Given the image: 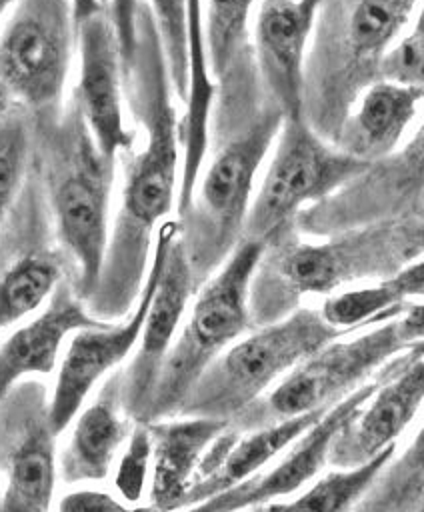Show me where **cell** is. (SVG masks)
Returning <instances> with one entry per match:
<instances>
[{"label": "cell", "instance_id": "1", "mask_svg": "<svg viewBox=\"0 0 424 512\" xmlns=\"http://www.w3.org/2000/svg\"><path fill=\"white\" fill-rule=\"evenodd\" d=\"M120 42L124 92L144 130L142 150L122 154L120 208L108 242L102 276L92 300L106 316L124 312L142 292V276L154 234L178 208L180 132L170 74L150 2L108 4Z\"/></svg>", "mask_w": 424, "mask_h": 512}, {"label": "cell", "instance_id": "2", "mask_svg": "<svg viewBox=\"0 0 424 512\" xmlns=\"http://www.w3.org/2000/svg\"><path fill=\"white\" fill-rule=\"evenodd\" d=\"M220 86L218 122L230 138L218 146L180 220V240L196 286L238 248L256 170L286 120L264 92L254 60H240Z\"/></svg>", "mask_w": 424, "mask_h": 512}, {"label": "cell", "instance_id": "3", "mask_svg": "<svg viewBox=\"0 0 424 512\" xmlns=\"http://www.w3.org/2000/svg\"><path fill=\"white\" fill-rule=\"evenodd\" d=\"M296 228L266 244L250 288V314L278 322L292 314L300 296L326 294L360 280H388L424 256V212L370 224L308 242Z\"/></svg>", "mask_w": 424, "mask_h": 512}, {"label": "cell", "instance_id": "4", "mask_svg": "<svg viewBox=\"0 0 424 512\" xmlns=\"http://www.w3.org/2000/svg\"><path fill=\"white\" fill-rule=\"evenodd\" d=\"M416 4L320 2L304 66V120L336 144L362 94L382 80V60Z\"/></svg>", "mask_w": 424, "mask_h": 512}, {"label": "cell", "instance_id": "5", "mask_svg": "<svg viewBox=\"0 0 424 512\" xmlns=\"http://www.w3.org/2000/svg\"><path fill=\"white\" fill-rule=\"evenodd\" d=\"M40 128L56 236L78 268L80 294L94 296L110 242L114 162L100 152L74 96L58 120Z\"/></svg>", "mask_w": 424, "mask_h": 512}, {"label": "cell", "instance_id": "6", "mask_svg": "<svg viewBox=\"0 0 424 512\" xmlns=\"http://www.w3.org/2000/svg\"><path fill=\"white\" fill-rule=\"evenodd\" d=\"M322 312L298 308L266 324L220 354L190 390L180 410L186 416L228 420L250 406L280 374L342 336Z\"/></svg>", "mask_w": 424, "mask_h": 512}, {"label": "cell", "instance_id": "7", "mask_svg": "<svg viewBox=\"0 0 424 512\" xmlns=\"http://www.w3.org/2000/svg\"><path fill=\"white\" fill-rule=\"evenodd\" d=\"M264 252V242L240 240L224 268L202 284L192 312L164 360L148 422L178 412L222 348L250 326L248 298Z\"/></svg>", "mask_w": 424, "mask_h": 512}, {"label": "cell", "instance_id": "8", "mask_svg": "<svg viewBox=\"0 0 424 512\" xmlns=\"http://www.w3.org/2000/svg\"><path fill=\"white\" fill-rule=\"evenodd\" d=\"M370 166L322 140L304 116L286 118L272 162L250 204L242 240L272 242L296 228L306 204L330 198Z\"/></svg>", "mask_w": 424, "mask_h": 512}, {"label": "cell", "instance_id": "9", "mask_svg": "<svg viewBox=\"0 0 424 512\" xmlns=\"http://www.w3.org/2000/svg\"><path fill=\"white\" fill-rule=\"evenodd\" d=\"M74 42V4L16 2L6 18L0 44L2 102L40 114L42 124L58 120Z\"/></svg>", "mask_w": 424, "mask_h": 512}, {"label": "cell", "instance_id": "10", "mask_svg": "<svg viewBox=\"0 0 424 512\" xmlns=\"http://www.w3.org/2000/svg\"><path fill=\"white\" fill-rule=\"evenodd\" d=\"M424 196V122L410 142L330 198L312 204L296 218V230L330 238L370 224L420 214Z\"/></svg>", "mask_w": 424, "mask_h": 512}, {"label": "cell", "instance_id": "11", "mask_svg": "<svg viewBox=\"0 0 424 512\" xmlns=\"http://www.w3.org/2000/svg\"><path fill=\"white\" fill-rule=\"evenodd\" d=\"M180 220H166L158 228L154 256L142 284V292L128 320L120 324H108L102 328H86L74 334L70 340L54 384L52 398L48 402V414L54 434L64 432L74 420L76 412L84 404L92 386L118 362H122L134 344L140 340L150 304L158 290L170 248L180 236Z\"/></svg>", "mask_w": 424, "mask_h": 512}, {"label": "cell", "instance_id": "12", "mask_svg": "<svg viewBox=\"0 0 424 512\" xmlns=\"http://www.w3.org/2000/svg\"><path fill=\"white\" fill-rule=\"evenodd\" d=\"M416 346V344H414ZM412 346L402 338L396 318L344 342H330L298 364L268 396L266 408L276 422L334 406L390 358Z\"/></svg>", "mask_w": 424, "mask_h": 512}, {"label": "cell", "instance_id": "13", "mask_svg": "<svg viewBox=\"0 0 424 512\" xmlns=\"http://www.w3.org/2000/svg\"><path fill=\"white\" fill-rule=\"evenodd\" d=\"M74 24L80 52L74 98L100 152L116 162L136 144V134L124 124V74L118 32L106 2H76Z\"/></svg>", "mask_w": 424, "mask_h": 512}, {"label": "cell", "instance_id": "14", "mask_svg": "<svg viewBox=\"0 0 424 512\" xmlns=\"http://www.w3.org/2000/svg\"><path fill=\"white\" fill-rule=\"evenodd\" d=\"M54 430L38 382L2 396V512H50L56 480Z\"/></svg>", "mask_w": 424, "mask_h": 512}, {"label": "cell", "instance_id": "15", "mask_svg": "<svg viewBox=\"0 0 424 512\" xmlns=\"http://www.w3.org/2000/svg\"><path fill=\"white\" fill-rule=\"evenodd\" d=\"M424 402V342L388 362L386 378L360 414L338 434L330 460L346 470L356 468L390 446L414 420Z\"/></svg>", "mask_w": 424, "mask_h": 512}, {"label": "cell", "instance_id": "16", "mask_svg": "<svg viewBox=\"0 0 424 512\" xmlns=\"http://www.w3.org/2000/svg\"><path fill=\"white\" fill-rule=\"evenodd\" d=\"M320 2L270 0L258 6L254 24V60L268 98L284 118L304 116L306 44Z\"/></svg>", "mask_w": 424, "mask_h": 512}, {"label": "cell", "instance_id": "17", "mask_svg": "<svg viewBox=\"0 0 424 512\" xmlns=\"http://www.w3.org/2000/svg\"><path fill=\"white\" fill-rule=\"evenodd\" d=\"M194 286L196 280L178 236L170 248L158 290L150 304L138 352L122 380L124 410L138 422H148L164 360L172 350L176 328Z\"/></svg>", "mask_w": 424, "mask_h": 512}, {"label": "cell", "instance_id": "18", "mask_svg": "<svg viewBox=\"0 0 424 512\" xmlns=\"http://www.w3.org/2000/svg\"><path fill=\"white\" fill-rule=\"evenodd\" d=\"M328 408L268 424L266 428H260L244 438L230 430L220 434L206 450L180 508L200 504L212 496L240 486L242 482L250 480L252 474L256 476V472L268 460H272L278 452L306 434Z\"/></svg>", "mask_w": 424, "mask_h": 512}, {"label": "cell", "instance_id": "19", "mask_svg": "<svg viewBox=\"0 0 424 512\" xmlns=\"http://www.w3.org/2000/svg\"><path fill=\"white\" fill-rule=\"evenodd\" d=\"M388 364L378 370L374 380H368L358 390L330 406L324 416L298 438L286 458L270 472L258 474L242 484V496L246 506L268 504L272 498L288 496L304 486L318 470L330 460V450L338 434L360 414L370 402L386 378Z\"/></svg>", "mask_w": 424, "mask_h": 512}, {"label": "cell", "instance_id": "20", "mask_svg": "<svg viewBox=\"0 0 424 512\" xmlns=\"http://www.w3.org/2000/svg\"><path fill=\"white\" fill-rule=\"evenodd\" d=\"M108 324L110 322L92 318L72 288L60 282L48 308L4 340L0 354L2 396H6L24 376L50 374L58 364L60 346L70 332L102 328Z\"/></svg>", "mask_w": 424, "mask_h": 512}, {"label": "cell", "instance_id": "21", "mask_svg": "<svg viewBox=\"0 0 424 512\" xmlns=\"http://www.w3.org/2000/svg\"><path fill=\"white\" fill-rule=\"evenodd\" d=\"M148 424L154 442L150 504L160 512H170L182 506L206 450L228 430L230 422L188 416L182 420Z\"/></svg>", "mask_w": 424, "mask_h": 512}, {"label": "cell", "instance_id": "22", "mask_svg": "<svg viewBox=\"0 0 424 512\" xmlns=\"http://www.w3.org/2000/svg\"><path fill=\"white\" fill-rule=\"evenodd\" d=\"M420 100H424V90L420 88L388 80L372 84L344 122L334 146L366 164L388 158L416 116Z\"/></svg>", "mask_w": 424, "mask_h": 512}, {"label": "cell", "instance_id": "23", "mask_svg": "<svg viewBox=\"0 0 424 512\" xmlns=\"http://www.w3.org/2000/svg\"><path fill=\"white\" fill-rule=\"evenodd\" d=\"M122 410V382L114 376L76 420L62 456V474L68 482L106 478L120 444L132 432Z\"/></svg>", "mask_w": 424, "mask_h": 512}, {"label": "cell", "instance_id": "24", "mask_svg": "<svg viewBox=\"0 0 424 512\" xmlns=\"http://www.w3.org/2000/svg\"><path fill=\"white\" fill-rule=\"evenodd\" d=\"M202 10L204 4H188V28H190V84L186 94V114L178 124L180 148H182V170L178 188V220L188 212L198 178L208 152V124L214 102V82L208 76V56L204 48L202 32Z\"/></svg>", "mask_w": 424, "mask_h": 512}, {"label": "cell", "instance_id": "25", "mask_svg": "<svg viewBox=\"0 0 424 512\" xmlns=\"http://www.w3.org/2000/svg\"><path fill=\"white\" fill-rule=\"evenodd\" d=\"M394 448L396 446H390L362 466L326 474L302 496L290 502L260 504L254 506L252 512H348L364 498L380 472L388 466Z\"/></svg>", "mask_w": 424, "mask_h": 512}, {"label": "cell", "instance_id": "26", "mask_svg": "<svg viewBox=\"0 0 424 512\" xmlns=\"http://www.w3.org/2000/svg\"><path fill=\"white\" fill-rule=\"evenodd\" d=\"M424 506V424L396 462L380 472L376 482L352 512H420Z\"/></svg>", "mask_w": 424, "mask_h": 512}, {"label": "cell", "instance_id": "27", "mask_svg": "<svg viewBox=\"0 0 424 512\" xmlns=\"http://www.w3.org/2000/svg\"><path fill=\"white\" fill-rule=\"evenodd\" d=\"M60 284V266L50 254L20 256L4 270L0 288L2 326H10L34 312Z\"/></svg>", "mask_w": 424, "mask_h": 512}, {"label": "cell", "instance_id": "28", "mask_svg": "<svg viewBox=\"0 0 424 512\" xmlns=\"http://www.w3.org/2000/svg\"><path fill=\"white\" fill-rule=\"evenodd\" d=\"M206 10V52L216 80H222L238 56L248 48L246 22L252 4L208 2Z\"/></svg>", "mask_w": 424, "mask_h": 512}, {"label": "cell", "instance_id": "29", "mask_svg": "<svg viewBox=\"0 0 424 512\" xmlns=\"http://www.w3.org/2000/svg\"><path fill=\"white\" fill-rule=\"evenodd\" d=\"M30 128L26 110L18 104L2 102L0 128V206L2 218L14 206L24 184L30 160Z\"/></svg>", "mask_w": 424, "mask_h": 512}, {"label": "cell", "instance_id": "30", "mask_svg": "<svg viewBox=\"0 0 424 512\" xmlns=\"http://www.w3.org/2000/svg\"><path fill=\"white\" fill-rule=\"evenodd\" d=\"M170 74L174 92L186 100L190 84V28L188 4L182 2H150Z\"/></svg>", "mask_w": 424, "mask_h": 512}, {"label": "cell", "instance_id": "31", "mask_svg": "<svg viewBox=\"0 0 424 512\" xmlns=\"http://www.w3.org/2000/svg\"><path fill=\"white\" fill-rule=\"evenodd\" d=\"M154 442L148 422H138L126 442V450L120 456L114 472V486L120 498L128 504H136L142 498L148 472L152 466Z\"/></svg>", "mask_w": 424, "mask_h": 512}, {"label": "cell", "instance_id": "32", "mask_svg": "<svg viewBox=\"0 0 424 512\" xmlns=\"http://www.w3.org/2000/svg\"><path fill=\"white\" fill-rule=\"evenodd\" d=\"M112 494L98 490H74L58 502V512H160L156 506H126Z\"/></svg>", "mask_w": 424, "mask_h": 512}, {"label": "cell", "instance_id": "33", "mask_svg": "<svg viewBox=\"0 0 424 512\" xmlns=\"http://www.w3.org/2000/svg\"><path fill=\"white\" fill-rule=\"evenodd\" d=\"M380 282L388 288L396 304H404L410 296H424V258L412 262L396 276Z\"/></svg>", "mask_w": 424, "mask_h": 512}, {"label": "cell", "instance_id": "34", "mask_svg": "<svg viewBox=\"0 0 424 512\" xmlns=\"http://www.w3.org/2000/svg\"><path fill=\"white\" fill-rule=\"evenodd\" d=\"M396 322L402 338L410 346L424 342V304H406Z\"/></svg>", "mask_w": 424, "mask_h": 512}, {"label": "cell", "instance_id": "35", "mask_svg": "<svg viewBox=\"0 0 424 512\" xmlns=\"http://www.w3.org/2000/svg\"><path fill=\"white\" fill-rule=\"evenodd\" d=\"M414 34H418V36H424V4L420 6V12H418V16H416V24H414V30H412Z\"/></svg>", "mask_w": 424, "mask_h": 512}, {"label": "cell", "instance_id": "36", "mask_svg": "<svg viewBox=\"0 0 424 512\" xmlns=\"http://www.w3.org/2000/svg\"><path fill=\"white\" fill-rule=\"evenodd\" d=\"M184 512H202V510H200V506L196 504V506H190V508H186Z\"/></svg>", "mask_w": 424, "mask_h": 512}, {"label": "cell", "instance_id": "37", "mask_svg": "<svg viewBox=\"0 0 424 512\" xmlns=\"http://www.w3.org/2000/svg\"><path fill=\"white\" fill-rule=\"evenodd\" d=\"M420 212H424V196H422V200H420Z\"/></svg>", "mask_w": 424, "mask_h": 512}, {"label": "cell", "instance_id": "38", "mask_svg": "<svg viewBox=\"0 0 424 512\" xmlns=\"http://www.w3.org/2000/svg\"><path fill=\"white\" fill-rule=\"evenodd\" d=\"M420 512H424V506H422V508H420Z\"/></svg>", "mask_w": 424, "mask_h": 512}]
</instances>
